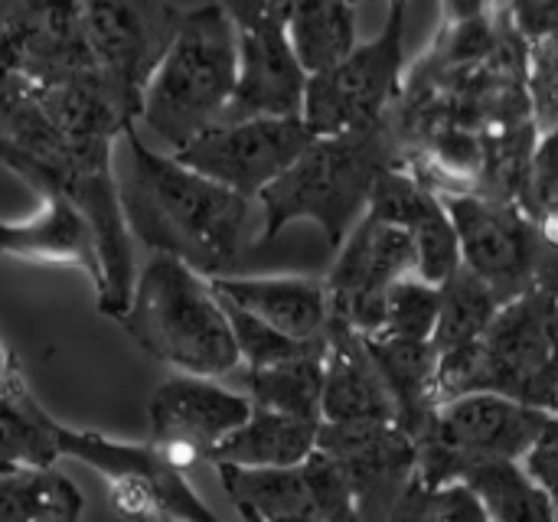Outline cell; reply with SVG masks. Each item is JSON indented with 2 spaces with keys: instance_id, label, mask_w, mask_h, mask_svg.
<instances>
[{
  "instance_id": "obj_1",
  "label": "cell",
  "mask_w": 558,
  "mask_h": 522,
  "mask_svg": "<svg viewBox=\"0 0 558 522\" xmlns=\"http://www.w3.org/2000/svg\"><path fill=\"white\" fill-rule=\"evenodd\" d=\"M0 163L39 196L65 199L92 229L105 291L98 314L121 320L134 294V245L121 206L111 137H65L13 75L0 72Z\"/></svg>"
},
{
  "instance_id": "obj_2",
  "label": "cell",
  "mask_w": 558,
  "mask_h": 522,
  "mask_svg": "<svg viewBox=\"0 0 558 522\" xmlns=\"http://www.w3.org/2000/svg\"><path fill=\"white\" fill-rule=\"evenodd\" d=\"M124 141L128 173L118 186L131 235L203 278H226L258 235L255 203L150 147L141 128Z\"/></svg>"
},
{
  "instance_id": "obj_3",
  "label": "cell",
  "mask_w": 558,
  "mask_h": 522,
  "mask_svg": "<svg viewBox=\"0 0 558 522\" xmlns=\"http://www.w3.org/2000/svg\"><path fill=\"white\" fill-rule=\"evenodd\" d=\"M392 167H399V147L389 121L337 137H314L298 163L258 196L262 242L278 239L291 222L304 219L320 226L327 245L340 252L369 213L379 177Z\"/></svg>"
},
{
  "instance_id": "obj_4",
  "label": "cell",
  "mask_w": 558,
  "mask_h": 522,
  "mask_svg": "<svg viewBox=\"0 0 558 522\" xmlns=\"http://www.w3.org/2000/svg\"><path fill=\"white\" fill-rule=\"evenodd\" d=\"M235 78L239 46L226 3L186 7L177 39L150 78L137 124L163 154H180L226 121Z\"/></svg>"
},
{
  "instance_id": "obj_5",
  "label": "cell",
  "mask_w": 558,
  "mask_h": 522,
  "mask_svg": "<svg viewBox=\"0 0 558 522\" xmlns=\"http://www.w3.org/2000/svg\"><path fill=\"white\" fill-rule=\"evenodd\" d=\"M121 327L147 356L180 376L222 379L242 366L229 317L209 278L177 258L154 255L137 271Z\"/></svg>"
},
{
  "instance_id": "obj_6",
  "label": "cell",
  "mask_w": 558,
  "mask_h": 522,
  "mask_svg": "<svg viewBox=\"0 0 558 522\" xmlns=\"http://www.w3.org/2000/svg\"><path fill=\"white\" fill-rule=\"evenodd\" d=\"M504 396L558 415V298L530 291L510 301L490 330L438 363V399Z\"/></svg>"
},
{
  "instance_id": "obj_7",
  "label": "cell",
  "mask_w": 558,
  "mask_h": 522,
  "mask_svg": "<svg viewBox=\"0 0 558 522\" xmlns=\"http://www.w3.org/2000/svg\"><path fill=\"white\" fill-rule=\"evenodd\" d=\"M553 418L558 415H546L539 409L490 392L445 402L435 412L428 432L415 441L418 448L415 477L425 487H448V484H461V477L477 464H494V461L523 464L526 454L539 445V438L553 425Z\"/></svg>"
},
{
  "instance_id": "obj_8",
  "label": "cell",
  "mask_w": 558,
  "mask_h": 522,
  "mask_svg": "<svg viewBox=\"0 0 558 522\" xmlns=\"http://www.w3.org/2000/svg\"><path fill=\"white\" fill-rule=\"evenodd\" d=\"M405 3H392L383 29L369 43H360L356 52L330 72L307 78L301 121L314 137H337L389 121L405 82Z\"/></svg>"
},
{
  "instance_id": "obj_9",
  "label": "cell",
  "mask_w": 558,
  "mask_h": 522,
  "mask_svg": "<svg viewBox=\"0 0 558 522\" xmlns=\"http://www.w3.org/2000/svg\"><path fill=\"white\" fill-rule=\"evenodd\" d=\"M183 10L186 7H173L163 0H88L82 3L85 36L95 56L98 75L128 131H137L144 95L167 49L177 39Z\"/></svg>"
},
{
  "instance_id": "obj_10",
  "label": "cell",
  "mask_w": 558,
  "mask_h": 522,
  "mask_svg": "<svg viewBox=\"0 0 558 522\" xmlns=\"http://www.w3.org/2000/svg\"><path fill=\"white\" fill-rule=\"evenodd\" d=\"M59 458L98 471L108 484V507L128 522H150L157 517L177 522H222L190 487L186 474L173 468L150 441H114L98 432L56 425Z\"/></svg>"
},
{
  "instance_id": "obj_11",
  "label": "cell",
  "mask_w": 558,
  "mask_h": 522,
  "mask_svg": "<svg viewBox=\"0 0 558 522\" xmlns=\"http://www.w3.org/2000/svg\"><path fill=\"white\" fill-rule=\"evenodd\" d=\"M235 23L239 78L226 121L248 118H301L307 72L291 46V3L239 0L226 3Z\"/></svg>"
},
{
  "instance_id": "obj_12",
  "label": "cell",
  "mask_w": 558,
  "mask_h": 522,
  "mask_svg": "<svg viewBox=\"0 0 558 522\" xmlns=\"http://www.w3.org/2000/svg\"><path fill=\"white\" fill-rule=\"evenodd\" d=\"M415 268L418 255L412 235L366 213L340 245L337 262L324 278L330 320L347 324L366 340L379 337L386 324L389 291L399 281L412 278Z\"/></svg>"
},
{
  "instance_id": "obj_13",
  "label": "cell",
  "mask_w": 558,
  "mask_h": 522,
  "mask_svg": "<svg viewBox=\"0 0 558 522\" xmlns=\"http://www.w3.org/2000/svg\"><path fill=\"white\" fill-rule=\"evenodd\" d=\"M0 72L36 92L98 82L82 3H13L0 23Z\"/></svg>"
},
{
  "instance_id": "obj_14",
  "label": "cell",
  "mask_w": 558,
  "mask_h": 522,
  "mask_svg": "<svg viewBox=\"0 0 558 522\" xmlns=\"http://www.w3.org/2000/svg\"><path fill=\"white\" fill-rule=\"evenodd\" d=\"M311 144L314 134L301 118H248L222 121L170 157L199 177L258 203V196L278 177H284Z\"/></svg>"
},
{
  "instance_id": "obj_15",
  "label": "cell",
  "mask_w": 558,
  "mask_h": 522,
  "mask_svg": "<svg viewBox=\"0 0 558 522\" xmlns=\"http://www.w3.org/2000/svg\"><path fill=\"white\" fill-rule=\"evenodd\" d=\"M252 415V402L245 392L226 389L216 379L199 376H170L163 379L150 402V445L183 474L213 458V451L239 432Z\"/></svg>"
},
{
  "instance_id": "obj_16",
  "label": "cell",
  "mask_w": 558,
  "mask_h": 522,
  "mask_svg": "<svg viewBox=\"0 0 558 522\" xmlns=\"http://www.w3.org/2000/svg\"><path fill=\"white\" fill-rule=\"evenodd\" d=\"M317 451L343 468L356 522H386L418 471V448L399 425H320Z\"/></svg>"
},
{
  "instance_id": "obj_17",
  "label": "cell",
  "mask_w": 558,
  "mask_h": 522,
  "mask_svg": "<svg viewBox=\"0 0 558 522\" xmlns=\"http://www.w3.org/2000/svg\"><path fill=\"white\" fill-rule=\"evenodd\" d=\"M369 216L386 219L412 235L418 255L415 278L441 288L461 268V245H458L454 222L441 196L428 183H422L412 170L392 167L379 177L369 199Z\"/></svg>"
},
{
  "instance_id": "obj_18",
  "label": "cell",
  "mask_w": 558,
  "mask_h": 522,
  "mask_svg": "<svg viewBox=\"0 0 558 522\" xmlns=\"http://www.w3.org/2000/svg\"><path fill=\"white\" fill-rule=\"evenodd\" d=\"M209 288L258 317L262 324L275 327L278 333L298 343H324L330 327V301L320 278L304 275H265V278H209Z\"/></svg>"
},
{
  "instance_id": "obj_19",
  "label": "cell",
  "mask_w": 558,
  "mask_h": 522,
  "mask_svg": "<svg viewBox=\"0 0 558 522\" xmlns=\"http://www.w3.org/2000/svg\"><path fill=\"white\" fill-rule=\"evenodd\" d=\"M320 425H396L392 399L366 340L340 320H330L327 327Z\"/></svg>"
},
{
  "instance_id": "obj_20",
  "label": "cell",
  "mask_w": 558,
  "mask_h": 522,
  "mask_svg": "<svg viewBox=\"0 0 558 522\" xmlns=\"http://www.w3.org/2000/svg\"><path fill=\"white\" fill-rule=\"evenodd\" d=\"M0 255L36 262V265H65L78 268L95 298L105 291V275L88 222L59 196H43V209L23 222L0 219Z\"/></svg>"
},
{
  "instance_id": "obj_21",
  "label": "cell",
  "mask_w": 558,
  "mask_h": 522,
  "mask_svg": "<svg viewBox=\"0 0 558 522\" xmlns=\"http://www.w3.org/2000/svg\"><path fill=\"white\" fill-rule=\"evenodd\" d=\"M366 340V337H363ZM366 350L383 376V386L396 409V425L418 441L435 412L441 409L438 399V350L432 340H396V337H373Z\"/></svg>"
},
{
  "instance_id": "obj_22",
  "label": "cell",
  "mask_w": 558,
  "mask_h": 522,
  "mask_svg": "<svg viewBox=\"0 0 558 522\" xmlns=\"http://www.w3.org/2000/svg\"><path fill=\"white\" fill-rule=\"evenodd\" d=\"M320 425L275 415L252 405L248 422L232 432L209 458L213 468H245V471H284L301 468L317 451Z\"/></svg>"
},
{
  "instance_id": "obj_23",
  "label": "cell",
  "mask_w": 558,
  "mask_h": 522,
  "mask_svg": "<svg viewBox=\"0 0 558 522\" xmlns=\"http://www.w3.org/2000/svg\"><path fill=\"white\" fill-rule=\"evenodd\" d=\"M291 46L307 75L330 72L350 59L360 46L356 36V7L340 0H304L291 3L288 16Z\"/></svg>"
},
{
  "instance_id": "obj_24",
  "label": "cell",
  "mask_w": 558,
  "mask_h": 522,
  "mask_svg": "<svg viewBox=\"0 0 558 522\" xmlns=\"http://www.w3.org/2000/svg\"><path fill=\"white\" fill-rule=\"evenodd\" d=\"M242 386L255 409L311 422V425L324 422V350L271 369H258V373L245 369Z\"/></svg>"
},
{
  "instance_id": "obj_25",
  "label": "cell",
  "mask_w": 558,
  "mask_h": 522,
  "mask_svg": "<svg viewBox=\"0 0 558 522\" xmlns=\"http://www.w3.org/2000/svg\"><path fill=\"white\" fill-rule=\"evenodd\" d=\"M82 490L56 468L0 474V522H78Z\"/></svg>"
},
{
  "instance_id": "obj_26",
  "label": "cell",
  "mask_w": 558,
  "mask_h": 522,
  "mask_svg": "<svg viewBox=\"0 0 558 522\" xmlns=\"http://www.w3.org/2000/svg\"><path fill=\"white\" fill-rule=\"evenodd\" d=\"M494 522H558L556 500L517 461L477 464L461 477Z\"/></svg>"
},
{
  "instance_id": "obj_27",
  "label": "cell",
  "mask_w": 558,
  "mask_h": 522,
  "mask_svg": "<svg viewBox=\"0 0 558 522\" xmlns=\"http://www.w3.org/2000/svg\"><path fill=\"white\" fill-rule=\"evenodd\" d=\"M222 490L235 510H252L265 522L314 520L307 481L301 468L284 471H245V468H216Z\"/></svg>"
},
{
  "instance_id": "obj_28",
  "label": "cell",
  "mask_w": 558,
  "mask_h": 522,
  "mask_svg": "<svg viewBox=\"0 0 558 522\" xmlns=\"http://www.w3.org/2000/svg\"><path fill=\"white\" fill-rule=\"evenodd\" d=\"M504 307L507 304L497 298V291L487 288L474 271L461 265L441 284V314H438V327L432 337L438 356H448L477 343Z\"/></svg>"
},
{
  "instance_id": "obj_29",
  "label": "cell",
  "mask_w": 558,
  "mask_h": 522,
  "mask_svg": "<svg viewBox=\"0 0 558 522\" xmlns=\"http://www.w3.org/2000/svg\"><path fill=\"white\" fill-rule=\"evenodd\" d=\"M219 298V294H216ZM222 311L229 317V327H232V337H235V350H239V360L245 363L248 373H258V369H271V366H281V363H291V360H301L307 353H320L327 347L324 343H298L284 333H278L275 327L262 324L258 317H252L248 311L222 301Z\"/></svg>"
},
{
  "instance_id": "obj_30",
  "label": "cell",
  "mask_w": 558,
  "mask_h": 522,
  "mask_svg": "<svg viewBox=\"0 0 558 522\" xmlns=\"http://www.w3.org/2000/svg\"><path fill=\"white\" fill-rule=\"evenodd\" d=\"M441 314V288L422 281V278H405L399 281L389 298H386V324L379 337H396V340H432Z\"/></svg>"
},
{
  "instance_id": "obj_31",
  "label": "cell",
  "mask_w": 558,
  "mask_h": 522,
  "mask_svg": "<svg viewBox=\"0 0 558 522\" xmlns=\"http://www.w3.org/2000/svg\"><path fill=\"white\" fill-rule=\"evenodd\" d=\"M304 481H307V494H311V507H314V520L320 522H356V500H353V487L343 474V468L324 454L314 451L304 464Z\"/></svg>"
},
{
  "instance_id": "obj_32",
  "label": "cell",
  "mask_w": 558,
  "mask_h": 522,
  "mask_svg": "<svg viewBox=\"0 0 558 522\" xmlns=\"http://www.w3.org/2000/svg\"><path fill=\"white\" fill-rule=\"evenodd\" d=\"M530 88H533V108L539 131L558 128V39L536 46L530 56Z\"/></svg>"
},
{
  "instance_id": "obj_33",
  "label": "cell",
  "mask_w": 558,
  "mask_h": 522,
  "mask_svg": "<svg viewBox=\"0 0 558 522\" xmlns=\"http://www.w3.org/2000/svg\"><path fill=\"white\" fill-rule=\"evenodd\" d=\"M533 216H558V128L546 134L533 163V190H530Z\"/></svg>"
},
{
  "instance_id": "obj_34",
  "label": "cell",
  "mask_w": 558,
  "mask_h": 522,
  "mask_svg": "<svg viewBox=\"0 0 558 522\" xmlns=\"http://www.w3.org/2000/svg\"><path fill=\"white\" fill-rule=\"evenodd\" d=\"M428 522H494L481 497L464 484L428 487Z\"/></svg>"
},
{
  "instance_id": "obj_35",
  "label": "cell",
  "mask_w": 558,
  "mask_h": 522,
  "mask_svg": "<svg viewBox=\"0 0 558 522\" xmlns=\"http://www.w3.org/2000/svg\"><path fill=\"white\" fill-rule=\"evenodd\" d=\"M517 33L526 39L530 49L546 46L558 39V0H526V3H510L507 7Z\"/></svg>"
},
{
  "instance_id": "obj_36",
  "label": "cell",
  "mask_w": 558,
  "mask_h": 522,
  "mask_svg": "<svg viewBox=\"0 0 558 522\" xmlns=\"http://www.w3.org/2000/svg\"><path fill=\"white\" fill-rule=\"evenodd\" d=\"M523 468L530 471V477L558 503V418H553V425L546 428V435L539 438V445L526 454Z\"/></svg>"
},
{
  "instance_id": "obj_37",
  "label": "cell",
  "mask_w": 558,
  "mask_h": 522,
  "mask_svg": "<svg viewBox=\"0 0 558 522\" xmlns=\"http://www.w3.org/2000/svg\"><path fill=\"white\" fill-rule=\"evenodd\" d=\"M386 522H428V487L415 477Z\"/></svg>"
},
{
  "instance_id": "obj_38",
  "label": "cell",
  "mask_w": 558,
  "mask_h": 522,
  "mask_svg": "<svg viewBox=\"0 0 558 522\" xmlns=\"http://www.w3.org/2000/svg\"><path fill=\"white\" fill-rule=\"evenodd\" d=\"M20 386H26L23 376H20V366H16V360H13V353L0 343V399L13 396Z\"/></svg>"
},
{
  "instance_id": "obj_39",
  "label": "cell",
  "mask_w": 558,
  "mask_h": 522,
  "mask_svg": "<svg viewBox=\"0 0 558 522\" xmlns=\"http://www.w3.org/2000/svg\"><path fill=\"white\" fill-rule=\"evenodd\" d=\"M239 517H242V522H265L262 517H255L252 510H242V507H239Z\"/></svg>"
},
{
  "instance_id": "obj_40",
  "label": "cell",
  "mask_w": 558,
  "mask_h": 522,
  "mask_svg": "<svg viewBox=\"0 0 558 522\" xmlns=\"http://www.w3.org/2000/svg\"><path fill=\"white\" fill-rule=\"evenodd\" d=\"M150 522H177V520H167V517H157V520H150Z\"/></svg>"
},
{
  "instance_id": "obj_41",
  "label": "cell",
  "mask_w": 558,
  "mask_h": 522,
  "mask_svg": "<svg viewBox=\"0 0 558 522\" xmlns=\"http://www.w3.org/2000/svg\"><path fill=\"white\" fill-rule=\"evenodd\" d=\"M281 522H320V520H281Z\"/></svg>"
}]
</instances>
